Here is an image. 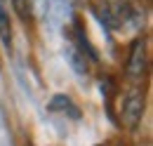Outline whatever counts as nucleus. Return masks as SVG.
Here are the masks:
<instances>
[{
  "mask_svg": "<svg viewBox=\"0 0 153 146\" xmlns=\"http://www.w3.org/2000/svg\"><path fill=\"white\" fill-rule=\"evenodd\" d=\"M141 113H144V97H141L139 92H132V94L127 97L125 106H123V118H125V125H127V127H134V125L139 123Z\"/></svg>",
  "mask_w": 153,
  "mask_h": 146,
  "instance_id": "f257e3e1",
  "label": "nucleus"
},
{
  "mask_svg": "<svg viewBox=\"0 0 153 146\" xmlns=\"http://www.w3.org/2000/svg\"><path fill=\"white\" fill-rule=\"evenodd\" d=\"M144 69H146V54H144V42H134L132 54H130V64H127V73L132 78H141L144 75Z\"/></svg>",
  "mask_w": 153,
  "mask_h": 146,
  "instance_id": "f03ea898",
  "label": "nucleus"
},
{
  "mask_svg": "<svg viewBox=\"0 0 153 146\" xmlns=\"http://www.w3.org/2000/svg\"><path fill=\"white\" fill-rule=\"evenodd\" d=\"M12 7H14V12L19 14L21 21H31V17H33V5H31V0H12Z\"/></svg>",
  "mask_w": 153,
  "mask_h": 146,
  "instance_id": "7ed1b4c3",
  "label": "nucleus"
},
{
  "mask_svg": "<svg viewBox=\"0 0 153 146\" xmlns=\"http://www.w3.org/2000/svg\"><path fill=\"white\" fill-rule=\"evenodd\" d=\"M0 38H2L5 47H12V28H10V21L2 10H0Z\"/></svg>",
  "mask_w": 153,
  "mask_h": 146,
  "instance_id": "20e7f679",
  "label": "nucleus"
}]
</instances>
